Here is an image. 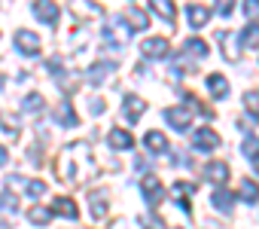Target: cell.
<instances>
[{"mask_svg":"<svg viewBox=\"0 0 259 229\" xmlns=\"http://www.w3.org/2000/svg\"><path fill=\"white\" fill-rule=\"evenodd\" d=\"M55 174L61 183H70V186H89L98 174V159H95V150L89 141H76L70 147L61 150L58 162H55Z\"/></svg>","mask_w":259,"mask_h":229,"instance_id":"obj_1","label":"cell"},{"mask_svg":"<svg viewBox=\"0 0 259 229\" xmlns=\"http://www.w3.org/2000/svg\"><path fill=\"white\" fill-rule=\"evenodd\" d=\"M141 189H144V199H147V205H150V208L162 205V202H165V196H168V189L162 186V180H159L156 174H147V177H144V183H141Z\"/></svg>","mask_w":259,"mask_h":229,"instance_id":"obj_2","label":"cell"},{"mask_svg":"<svg viewBox=\"0 0 259 229\" xmlns=\"http://www.w3.org/2000/svg\"><path fill=\"white\" fill-rule=\"evenodd\" d=\"M217 40H220V49H223V58L226 61H232V64L241 61V37L235 31H223Z\"/></svg>","mask_w":259,"mask_h":229,"instance_id":"obj_3","label":"cell"},{"mask_svg":"<svg viewBox=\"0 0 259 229\" xmlns=\"http://www.w3.org/2000/svg\"><path fill=\"white\" fill-rule=\"evenodd\" d=\"M192 117H195V113H192L189 107H168V110H165V123H168L171 129H177V132H186V129L192 126Z\"/></svg>","mask_w":259,"mask_h":229,"instance_id":"obj_4","label":"cell"},{"mask_svg":"<svg viewBox=\"0 0 259 229\" xmlns=\"http://www.w3.org/2000/svg\"><path fill=\"white\" fill-rule=\"evenodd\" d=\"M34 16H37V22L55 28L58 25V4L55 0H34Z\"/></svg>","mask_w":259,"mask_h":229,"instance_id":"obj_5","label":"cell"},{"mask_svg":"<svg viewBox=\"0 0 259 229\" xmlns=\"http://www.w3.org/2000/svg\"><path fill=\"white\" fill-rule=\"evenodd\" d=\"M195 183H189V180H177L174 186H171V199L186 211V214H192V202H189V196H195Z\"/></svg>","mask_w":259,"mask_h":229,"instance_id":"obj_6","label":"cell"},{"mask_svg":"<svg viewBox=\"0 0 259 229\" xmlns=\"http://www.w3.org/2000/svg\"><path fill=\"white\" fill-rule=\"evenodd\" d=\"M107 202H110V193H107V189H95V193L89 196V208H92L89 214H92V220H95V223H101V220L107 217V211H110V205H107Z\"/></svg>","mask_w":259,"mask_h":229,"instance_id":"obj_7","label":"cell"},{"mask_svg":"<svg viewBox=\"0 0 259 229\" xmlns=\"http://www.w3.org/2000/svg\"><path fill=\"white\" fill-rule=\"evenodd\" d=\"M144 110H147V101L141 95H125L122 98V113H125V120L128 123H138L144 117Z\"/></svg>","mask_w":259,"mask_h":229,"instance_id":"obj_8","label":"cell"},{"mask_svg":"<svg viewBox=\"0 0 259 229\" xmlns=\"http://www.w3.org/2000/svg\"><path fill=\"white\" fill-rule=\"evenodd\" d=\"M16 49H19L22 55H40L43 43H40V37H37L34 31H19V34H16Z\"/></svg>","mask_w":259,"mask_h":229,"instance_id":"obj_9","label":"cell"},{"mask_svg":"<svg viewBox=\"0 0 259 229\" xmlns=\"http://www.w3.org/2000/svg\"><path fill=\"white\" fill-rule=\"evenodd\" d=\"M168 49H171V46H168L165 37H150V40L141 43V55H144V58H165Z\"/></svg>","mask_w":259,"mask_h":229,"instance_id":"obj_10","label":"cell"},{"mask_svg":"<svg viewBox=\"0 0 259 229\" xmlns=\"http://www.w3.org/2000/svg\"><path fill=\"white\" fill-rule=\"evenodd\" d=\"M192 147H195V150L210 153V150H217V147H220V135H217L213 129H198V132L192 135Z\"/></svg>","mask_w":259,"mask_h":229,"instance_id":"obj_11","label":"cell"},{"mask_svg":"<svg viewBox=\"0 0 259 229\" xmlns=\"http://www.w3.org/2000/svg\"><path fill=\"white\" fill-rule=\"evenodd\" d=\"M70 10H73L79 19H101V16H104V7L95 4V0H70Z\"/></svg>","mask_w":259,"mask_h":229,"instance_id":"obj_12","label":"cell"},{"mask_svg":"<svg viewBox=\"0 0 259 229\" xmlns=\"http://www.w3.org/2000/svg\"><path fill=\"white\" fill-rule=\"evenodd\" d=\"M55 123L64 126V129H76V126H79V117H76V110H73L70 101H61V104L55 107Z\"/></svg>","mask_w":259,"mask_h":229,"instance_id":"obj_13","label":"cell"},{"mask_svg":"<svg viewBox=\"0 0 259 229\" xmlns=\"http://www.w3.org/2000/svg\"><path fill=\"white\" fill-rule=\"evenodd\" d=\"M125 37H128V28H122L119 19H110V22L104 25V40H107L110 46H122Z\"/></svg>","mask_w":259,"mask_h":229,"instance_id":"obj_14","label":"cell"},{"mask_svg":"<svg viewBox=\"0 0 259 229\" xmlns=\"http://www.w3.org/2000/svg\"><path fill=\"white\" fill-rule=\"evenodd\" d=\"M186 22H189V28H204L210 22V10L201 7V4H189L186 7Z\"/></svg>","mask_w":259,"mask_h":229,"instance_id":"obj_15","label":"cell"},{"mask_svg":"<svg viewBox=\"0 0 259 229\" xmlns=\"http://www.w3.org/2000/svg\"><path fill=\"white\" fill-rule=\"evenodd\" d=\"M204 180H210L213 186H223L229 180V165L226 162H207L204 165Z\"/></svg>","mask_w":259,"mask_h":229,"instance_id":"obj_16","label":"cell"},{"mask_svg":"<svg viewBox=\"0 0 259 229\" xmlns=\"http://www.w3.org/2000/svg\"><path fill=\"white\" fill-rule=\"evenodd\" d=\"M210 205L220 211V214H232V205H235V193H229L226 186H217L213 196H210Z\"/></svg>","mask_w":259,"mask_h":229,"instance_id":"obj_17","label":"cell"},{"mask_svg":"<svg viewBox=\"0 0 259 229\" xmlns=\"http://www.w3.org/2000/svg\"><path fill=\"white\" fill-rule=\"evenodd\" d=\"M150 10L159 13L162 22H168V28H174V16H177V7L174 0H150Z\"/></svg>","mask_w":259,"mask_h":229,"instance_id":"obj_18","label":"cell"},{"mask_svg":"<svg viewBox=\"0 0 259 229\" xmlns=\"http://www.w3.org/2000/svg\"><path fill=\"white\" fill-rule=\"evenodd\" d=\"M122 22L132 28V31H147L150 28V16L144 13V10H138V7H132L125 16H122Z\"/></svg>","mask_w":259,"mask_h":229,"instance_id":"obj_19","label":"cell"},{"mask_svg":"<svg viewBox=\"0 0 259 229\" xmlns=\"http://www.w3.org/2000/svg\"><path fill=\"white\" fill-rule=\"evenodd\" d=\"M110 73H116V64H113V61H98L95 67H89V73H85V77H89V83L101 86Z\"/></svg>","mask_w":259,"mask_h":229,"instance_id":"obj_20","label":"cell"},{"mask_svg":"<svg viewBox=\"0 0 259 229\" xmlns=\"http://www.w3.org/2000/svg\"><path fill=\"white\" fill-rule=\"evenodd\" d=\"M235 199H241V202H247V205H256V202H259V186H256V180L244 177L241 186H238V193H235Z\"/></svg>","mask_w":259,"mask_h":229,"instance_id":"obj_21","label":"cell"},{"mask_svg":"<svg viewBox=\"0 0 259 229\" xmlns=\"http://www.w3.org/2000/svg\"><path fill=\"white\" fill-rule=\"evenodd\" d=\"M52 214H58V217H67V220H76V202L73 199H67V196H58L55 202H52Z\"/></svg>","mask_w":259,"mask_h":229,"instance_id":"obj_22","label":"cell"},{"mask_svg":"<svg viewBox=\"0 0 259 229\" xmlns=\"http://www.w3.org/2000/svg\"><path fill=\"white\" fill-rule=\"evenodd\" d=\"M107 141H110L113 150H132V147H135V138L128 135L125 129H110V138H107Z\"/></svg>","mask_w":259,"mask_h":229,"instance_id":"obj_23","label":"cell"},{"mask_svg":"<svg viewBox=\"0 0 259 229\" xmlns=\"http://www.w3.org/2000/svg\"><path fill=\"white\" fill-rule=\"evenodd\" d=\"M207 92L223 101V98L229 95V80H226L223 73H210V77H207Z\"/></svg>","mask_w":259,"mask_h":229,"instance_id":"obj_24","label":"cell"},{"mask_svg":"<svg viewBox=\"0 0 259 229\" xmlns=\"http://www.w3.org/2000/svg\"><path fill=\"white\" fill-rule=\"evenodd\" d=\"M144 144H147L153 153H168V150H171V144H168V138H165L162 132H147Z\"/></svg>","mask_w":259,"mask_h":229,"instance_id":"obj_25","label":"cell"},{"mask_svg":"<svg viewBox=\"0 0 259 229\" xmlns=\"http://www.w3.org/2000/svg\"><path fill=\"white\" fill-rule=\"evenodd\" d=\"M28 220H31L34 226H49V223H52V208L34 205V208H28Z\"/></svg>","mask_w":259,"mask_h":229,"instance_id":"obj_26","label":"cell"},{"mask_svg":"<svg viewBox=\"0 0 259 229\" xmlns=\"http://www.w3.org/2000/svg\"><path fill=\"white\" fill-rule=\"evenodd\" d=\"M43 107H46V98H43L40 92H31V95L22 98V113H37V110H43Z\"/></svg>","mask_w":259,"mask_h":229,"instance_id":"obj_27","label":"cell"},{"mask_svg":"<svg viewBox=\"0 0 259 229\" xmlns=\"http://www.w3.org/2000/svg\"><path fill=\"white\" fill-rule=\"evenodd\" d=\"M238 37L244 40V46H250V49H259V25H247V28H244Z\"/></svg>","mask_w":259,"mask_h":229,"instance_id":"obj_28","label":"cell"},{"mask_svg":"<svg viewBox=\"0 0 259 229\" xmlns=\"http://www.w3.org/2000/svg\"><path fill=\"white\" fill-rule=\"evenodd\" d=\"M244 107H247V113H250L253 120H259V92L256 89L244 92Z\"/></svg>","mask_w":259,"mask_h":229,"instance_id":"obj_29","label":"cell"},{"mask_svg":"<svg viewBox=\"0 0 259 229\" xmlns=\"http://www.w3.org/2000/svg\"><path fill=\"white\" fill-rule=\"evenodd\" d=\"M186 52H189V55H198V58H207V52H210V49H207V43H204V40L189 37V40H186Z\"/></svg>","mask_w":259,"mask_h":229,"instance_id":"obj_30","label":"cell"},{"mask_svg":"<svg viewBox=\"0 0 259 229\" xmlns=\"http://www.w3.org/2000/svg\"><path fill=\"white\" fill-rule=\"evenodd\" d=\"M241 156L244 159H259V138H247V141H241Z\"/></svg>","mask_w":259,"mask_h":229,"instance_id":"obj_31","label":"cell"},{"mask_svg":"<svg viewBox=\"0 0 259 229\" xmlns=\"http://www.w3.org/2000/svg\"><path fill=\"white\" fill-rule=\"evenodd\" d=\"M138 223H141L144 229H168V226H165V220H159L156 214H141V217H138Z\"/></svg>","mask_w":259,"mask_h":229,"instance_id":"obj_32","label":"cell"},{"mask_svg":"<svg viewBox=\"0 0 259 229\" xmlns=\"http://www.w3.org/2000/svg\"><path fill=\"white\" fill-rule=\"evenodd\" d=\"M0 208H4V211H19V199H16L13 189L10 193H0Z\"/></svg>","mask_w":259,"mask_h":229,"instance_id":"obj_33","label":"cell"},{"mask_svg":"<svg viewBox=\"0 0 259 229\" xmlns=\"http://www.w3.org/2000/svg\"><path fill=\"white\" fill-rule=\"evenodd\" d=\"M25 189H28V196L40 199V196L46 193V183H43V180H28V183H25Z\"/></svg>","mask_w":259,"mask_h":229,"instance_id":"obj_34","label":"cell"},{"mask_svg":"<svg viewBox=\"0 0 259 229\" xmlns=\"http://www.w3.org/2000/svg\"><path fill=\"white\" fill-rule=\"evenodd\" d=\"M232 10H235V0H217V13L220 16H232Z\"/></svg>","mask_w":259,"mask_h":229,"instance_id":"obj_35","label":"cell"},{"mask_svg":"<svg viewBox=\"0 0 259 229\" xmlns=\"http://www.w3.org/2000/svg\"><path fill=\"white\" fill-rule=\"evenodd\" d=\"M244 13L250 19H259V0H244Z\"/></svg>","mask_w":259,"mask_h":229,"instance_id":"obj_36","label":"cell"},{"mask_svg":"<svg viewBox=\"0 0 259 229\" xmlns=\"http://www.w3.org/2000/svg\"><path fill=\"white\" fill-rule=\"evenodd\" d=\"M25 183H28V180H25L22 174H10V177H7V186H10V189H22Z\"/></svg>","mask_w":259,"mask_h":229,"instance_id":"obj_37","label":"cell"},{"mask_svg":"<svg viewBox=\"0 0 259 229\" xmlns=\"http://www.w3.org/2000/svg\"><path fill=\"white\" fill-rule=\"evenodd\" d=\"M89 107H92L95 117H101V113H104V98H92V101H89Z\"/></svg>","mask_w":259,"mask_h":229,"instance_id":"obj_38","label":"cell"},{"mask_svg":"<svg viewBox=\"0 0 259 229\" xmlns=\"http://www.w3.org/2000/svg\"><path fill=\"white\" fill-rule=\"evenodd\" d=\"M10 162V153H7V147H0V165H7Z\"/></svg>","mask_w":259,"mask_h":229,"instance_id":"obj_39","label":"cell"},{"mask_svg":"<svg viewBox=\"0 0 259 229\" xmlns=\"http://www.w3.org/2000/svg\"><path fill=\"white\" fill-rule=\"evenodd\" d=\"M253 168H256V171H259V159H253Z\"/></svg>","mask_w":259,"mask_h":229,"instance_id":"obj_40","label":"cell"},{"mask_svg":"<svg viewBox=\"0 0 259 229\" xmlns=\"http://www.w3.org/2000/svg\"><path fill=\"white\" fill-rule=\"evenodd\" d=\"M0 89H4V77H0Z\"/></svg>","mask_w":259,"mask_h":229,"instance_id":"obj_41","label":"cell"}]
</instances>
